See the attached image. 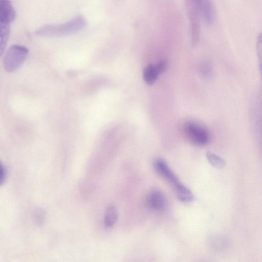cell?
I'll return each instance as SVG.
<instances>
[{
    "instance_id": "obj_5",
    "label": "cell",
    "mask_w": 262,
    "mask_h": 262,
    "mask_svg": "<svg viewBox=\"0 0 262 262\" xmlns=\"http://www.w3.org/2000/svg\"><path fill=\"white\" fill-rule=\"evenodd\" d=\"M153 165L157 173L171 184L174 188L181 183L164 160L157 158L154 160Z\"/></svg>"
},
{
    "instance_id": "obj_3",
    "label": "cell",
    "mask_w": 262,
    "mask_h": 262,
    "mask_svg": "<svg viewBox=\"0 0 262 262\" xmlns=\"http://www.w3.org/2000/svg\"><path fill=\"white\" fill-rule=\"evenodd\" d=\"M183 129L187 139L195 145L203 146L210 142V136L208 130L196 122H187L184 124Z\"/></svg>"
},
{
    "instance_id": "obj_16",
    "label": "cell",
    "mask_w": 262,
    "mask_h": 262,
    "mask_svg": "<svg viewBox=\"0 0 262 262\" xmlns=\"http://www.w3.org/2000/svg\"><path fill=\"white\" fill-rule=\"evenodd\" d=\"M7 179V170L6 167L2 164H0V185H2Z\"/></svg>"
},
{
    "instance_id": "obj_12",
    "label": "cell",
    "mask_w": 262,
    "mask_h": 262,
    "mask_svg": "<svg viewBox=\"0 0 262 262\" xmlns=\"http://www.w3.org/2000/svg\"><path fill=\"white\" fill-rule=\"evenodd\" d=\"M10 24L0 22V53L2 55L9 37Z\"/></svg>"
},
{
    "instance_id": "obj_14",
    "label": "cell",
    "mask_w": 262,
    "mask_h": 262,
    "mask_svg": "<svg viewBox=\"0 0 262 262\" xmlns=\"http://www.w3.org/2000/svg\"><path fill=\"white\" fill-rule=\"evenodd\" d=\"M256 46L258 67L262 81V31L257 36Z\"/></svg>"
},
{
    "instance_id": "obj_1",
    "label": "cell",
    "mask_w": 262,
    "mask_h": 262,
    "mask_svg": "<svg viewBox=\"0 0 262 262\" xmlns=\"http://www.w3.org/2000/svg\"><path fill=\"white\" fill-rule=\"evenodd\" d=\"M86 25V20L82 16H77L60 24H50L39 28L35 34L43 36H58L76 33Z\"/></svg>"
},
{
    "instance_id": "obj_11",
    "label": "cell",
    "mask_w": 262,
    "mask_h": 262,
    "mask_svg": "<svg viewBox=\"0 0 262 262\" xmlns=\"http://www.w3.org/2000/svg\"><path fill=\"white\" fill-rule=\"evenodd\" d=\"M175 189L177 197L180 201L186 203L193 200L194 198L192 192L181 183L175 187Z\"/></svg>"
},
{
    "instance_id": "obj_9",
    "label": "cell",
    "mask_w": 262,
    "mask_h": 262,
    "mask_svg": "<svg viewBox=\"0 0 262 262\" xmlns=\"http://www.w3.org/2000/svg\"><path fill=\"white\" fill-rule=\"evenodd\" d=\"M161 74L156 64H148L145 67L143 73L144 81L148 85L152 84L156 80L158 75Z\"/></svg>"
},
{
    "instance_id": "obj_13",
    "label": "cell",
    "mask_w": 262,
    "mask_h": 262,
    "mask_svg": "<svg viewBox=\"0 0 262 262\" xmlns=\"http://www.w3.org/2000/svg\"><path fill=\"white\" fill-rule=\"evenodd\" d=\"M206 157L209 163L217 169H222L226 165V162L223 159L212 152L207 151Z\"/></svg>"
},
{
    "instance_id": "obj_6",
    "label": "cell",
    "mask_w": 262,
    "mask_h": 262,
    "mask_svg": "<svg viewBox=\"0 0 262 262\" xmlns=\"http://www.w3.org/2000/svg\"><path fill=\"white\" fill-rule=\"evenodd\" d=\"M146 200L147 206L154 211H162L166 207L165 198L159 190H154L149 192Z\"/></svg>"
},
{
    "instance_id": "obj_17",
    "label": "cell",
    "mask_w": 262,
    "mask_h": 262,
    "mask_svg": "<svg viewBox=\"0 0 262 262\" xmlns=\"http://www.w3.org/2000/svg\"><path fill=\"white\" fill-rule=\"evenodd\" d=\"M34 216L36 220L39 222H42L44 218L43 212L40 209H37L35 211Z\"/></svg>"
},
{
    "instance_id": "obj_4",
    "label": "cell",
    "mask_w": 262,
    "mask_h": 262,
    "mask_svg": "<svg viewBox=\"0 0 262 262\" xmlns=\"http://www.w3.org/2000/svg\"><path fill=\"white\" fill-rule=\"evenodd\" d=\"M185 5L190 21L191 42L193 46H195L199 41L200 32V15L197 1H187Z\"/></svg>"
},
{
    "instance_id": "obj_7",
    "label": "cell",
    "mask_w": 262,
    "mask_h": 262,
    "mask_svg": "<svg viewBox=\"0 0 262 262\" xmlns=\"http://www.w3.org/2000/svg\"><path fill=\"white\" fill-rule=\"evenodd\" d=\"M200 17L207 24H211L215 17V9L211 1L197 0Z\"/></svg>"
},
{
    "instance_id": "obj_15",
    "label": "cell",
    "mask_w": 262,
    "mask_h": 262,
    "mask_svg": "<svg viewBox=\"0 0 262 262\" xmlns=\"http://www.w3.org/2000/svg\"><path fill=\"white\" fill-rule=\"evenodd\" d=\"M199 71L202 76L205 78H209L212 74V66L208 60L203 61L199 65Z\"/></svg>"
},
{
    "instance_id": "obj_8",
    "label": "cell",
    "mask_w": 262,
    "mask_h": 262,
    "mask_svg": "<svg viewBox=\"0 0 262 262\" xmlns=\"http://www.w3.org/2000/svg\"><path fill=\"white\" fill-rule=\"evenodd\" d=\"M15 11L10 3L6 0L0 2V22L10 24L15 18Z\"/></svg>"
},
{
    "instance_id": "obj_10",
    "label": "cell",
    "mask_w": 262,
    "mask_h": 262,
    "mask_svg": "<svg viewBox=\"0 0 262 262\" xmlns=\"http://www.w3.org/2000/svg\"><path fill=\"white\" fill-rule=\"evenodd\" d=\"M118 219V211L114 206H108L105 210L104 215V224L106 228H112L116 223Z\"/></svg>"
},
{
    "instance_id": "obj_2",
    "label": "cell",
    "mask_w": 262,
    "mask_h": 262,
    "mask_svg": "<svg viewBox=\"0 0 262 262\" xmlns=\"http://www.w3.org/2000/svg\"><path fill=\"white\" fill-rule=\"evenodd\" d=\"M28 49L22 45H13L6 51L3 59L4 69L8 72L18 69L26 59Z\"/></svg>"
}]
</instances>
